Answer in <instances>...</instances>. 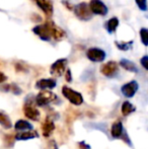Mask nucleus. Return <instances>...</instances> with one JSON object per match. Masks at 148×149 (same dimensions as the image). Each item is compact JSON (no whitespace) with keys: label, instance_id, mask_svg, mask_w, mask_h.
<instances>
[{"label":"nucleus","instance_id":"0eeeda50","mask_svg":"<svg viewBox=\"0 0 148 149\" xmlns=\"http://www.w3.org/2000/svg\"><path fill=\"white\" fill-rule=\"evenodd\" d=\"M86 56L92 62H103L106 59V52L99 48H90L87 50Z\"/></svg>","mask_w":148,"mask_h":149},{"label":"nucleus","instance_id":"6e6552de","mask_svg":"<svg viewBox=\"0 0 148 149\" xmlns=\"http://www.w3.org/2000/svg\"><path fill=\"white\" fill-rule=\"evenodd\" d=\"M118 71L119 66L115 61H110V62L106 63L101 68V72L107 77H114L118 73Z\"/></svg>","mask_w":148,"mask_h":149},{"label":"nucleus","instance_id":"4be33fe9","mask_svg":"<svg viewBox=\"0 0 148 149\" xmlns=\"http://www.w3.org/2000/svg\"><path fill=\"white\" fill-rule=\"evenodd\" d=\"M0 125H2L6 129H9L11 127V121H10V119L6 115L2 114V113H0Z\"/></svg>","mask_w":148,"mask_h":149},{"label":"nucleus","instance_id":"bb28decb","mask_svg":"<svg viewBox=\"0 0 148 149\" xmlns=\"http://www.w3.org/2000/svg\"><path fill=\"white\" fill-rule=\"evenodd\" d=\"M66 81H68V82H71L72 81V75H71V70H70V69H68V70L66 71Z\"/></svg>","mask_w":148,"mask_h":149},{"label":"nucleus","instance_id":"9d476101","mask_svg":"<svg viewBox=\"0 0 148 149\" xmlns=\"http://www.w3.org/2000/svg\"><path fill=\"white\" fill-rule=\"evenodd\" d=\"M24 113L28 119L33 121H39L40 119V112L38 109L35 108L31 102H26L24 107Z\"/></svg>","mask_w":148,"mask_h":149},{"label":"nucleus","instance_id":"6ab92c4d","mask_svg":"<svg viewBox=\"0 0 148 149\" xmlns=\"http://www.w3.org/2000/svg\"><path fill=\"white\" fill-rule=\"evenodd\" d=\"M15 129L17 130V131H30V130L33 129V126L31 125L28 122L26 121H24V120H19V121H17L15 123Z\"/></svg>","mask_w":148,"mask_h":149},{"label":"nucleus","instance_id":"1a4fd4ad","mask_svg":"<svg viewBox=\"0 0 148 149\" xmlns=\"http://www.w3.org/2000/svg\"><path fill=\"white\" fill-rule=\"evenodd\" d=\"M138 87H139L138 83L135 80H133L123 85L121 90H122V93L126 97H133L135 95V93L137 92V90H138Z\"/></svg>","mask_w":148,"mask_h":149},{"label":"nucleus","instance_id":"aec40b11","mask_svg":"<svg viewBox=\"0 0 148 149\" xmlns=\"http://www.w3.org/2000/svg\"><path fill=\"white\" fill-rule=\"evenodd\" d=\"M135 107L133 106L131 102H124L122 104V114L124 115L125 117L129 116L130 114H132L133 112H135Z\"/></svg>","mask_w":148,"mask_h":149},{"label":"nucleus","instance_id":"dca6fc26","mask_svg":"<svg viewBox=\"0 0 148 149\" xmlns=\"http://www.w3.org/2000/svg\"><path fill=\"white\" fill-rule=\"evenodd\" d=\"M66 37V33L62 29L58 28L55 24H52V38L55 39L56 41H61Z\"/></svg>","mask_w":148,"mask_h":149},{"label":"nucleus","instance_id":"f8f14e48","mask_svg":"<svg viewBox=\"0 0 148 149\" xmlns=\"http://www.w3.org/2000/svg\"><path fill=\"white\" fill-rule=\"evenodd\" d=\"M34 1L45 12L47 16H51L53 14V5L50 1H48V0H34Z\"/></svg>","mask_w":148,"mask_h":149},{"label":"nucleus","instance_id":"cd10ccee","mask_svg":"<svg viewBox=\"0 0 148 149\" xmlns=\"http://www.w3.org/2000/svg\"><path fill=\"white\" fill-rule=\"evenodd\" d=\"M6 79H7V77H6L5 75H4L2 72H0V83H1V82H4V81H5Z\"/></svg>","mask_w":148,"mask_h":149},{"label":"nucleus","instance_id":"f257e3e1","mask_svg":"<svg viewBox=\"0 0 148 149\" xmlns=\"http://www.w3.org/2000/svg\"><path fill=\"white\" fill-rule=\"evenodd\" d=\"M52 22H47L44 24H39L33 29V31L39 36L40 39L43 41H50L52 38Z\"/></svg>","mask_w":148,"mask_h":149},{"label":"nucleus","instance_id":"a878e982","mask_svg":"<svg viewBox=\"0 0 148 149\" xmlns=\"http://www.w3.org/2000/svg\"><path fill=\"white\" fill-rule=\"evenodd\" d=\"M78 147H79V149H90V146H89L88 144L85 143L84 141L79 142V143H78Z\"/></svg>","mask_w":148,"mask_h":149},{"label":"nucleus","instance_id":"423d86ee","mask_svg":"<svg viewBox=\"0 0 148 149\" xmlns=\"http://www.w3.org/2000/svg\"><path fill=\"white\" fill-rule=\"evenodd\" d=\"M67 64H68V61L67 59H65V58L57 60L55 63L52 64L50 72H51L52 75H55V76H61V75H63V73L65 72Z\"/></svg>","mask_w":148,"mask_h":149},{"label":"nucleus","instance_id":"7ed1b4c3","mask_svg":"<svg viewBox=\"0 0 148 149\" xmlns=\"http://www.w3.org/2000/svg\"><path fill=\"white\" fill-rule=\"evenodd\" d=\"M74 13L77 17L80 20H89L92 17V13H91L90 9H89V5H87L85 2H81V3L77 4L74 7Z\"/></svg>","mask_w":148,"mask_h":149},{"label":"nucleus","instance_id":"393cba45","mask_svg":"<svg viewBox=\"0 0 148 149\" xmlns=\"http://www.w3.org/2000/svg\"><path fill=\"white\" fill-rule=\"evenodd\" d=\"M140 63H141V65L143 66V68L148 70V56H144V57L141 58Z\"/></svg>","mask_w":148,"mask_h":149},{"label":"nucleus","instance_id":"ddd939ff","mask_svg":"<svg viewBox=\"0 0 148 149\" xmlns=\"http://www.w3.org/2000/svg\"><path fill=\"white\" fill-rule=\"evenodd\" d=\"M42 130H43V135L45 137H49L52 134V132L55 130V124L49 117L45 120V122L42 125Z\"/></svg>","mask_w":148,"mask_h":149},{"label":"nucleus","instance_id":"f3484780","mask_svg":"<svg viewBox=\"0 0 148 149\" xmlns=\"http://www.w3.org/2000/svg\"><path fill=\"white\" fill-rule=\"evenodd\" d=\"M120 65L124 69H126L127 71H130V72H135V73L138 72V68H137V66L130 60L122 59L120 61Z\"/></svg>","mask_w":148,"mask_h":149},{"label":"nucleus","instance_id":"20e7f679","mask_svg":"<svg viewBox=\"0 0 148 149\" xmlns=\"http://www.w3.org/2000/svg\"><path fill=\"white\" fill-rule=\"evenodd\" d=\"M57 98L55 93H53L52 91H48V90H42L40 91V93L36 96V102L38 106L43 107L47 106L50 102H54Z\"/></svg>","mask_w":148,"mask_h":149},{"label":"nucleus","instance_id":"39448f33","mask_svg":"<svg viewBox=\"0 0 148 149\" xmlns=\"http://www.w3.org/2000/svg\"><path fill=\"white\" fill-rule=\"evenodd\" d=\"M89 9H90L91 13L103 16L107 15L108 11H109L107 5L103 1H101V0H90V2H89Z\"/></svg>","mask_w":148,"mask_h":149},{"label":"nucleus","instance_id":"a211bd4d","mask_svg":"<svg viewBox=\"0 0 148 149\" xmlns=\"http://www.w3.org/2000/svg\"><path fill=\"white\" fill-rule=\"evenodd\" d=\"M38 133L35 131H26V132H20L18 133L17 135L15 136V139L16 140H28V139H33V138H36L38 137Z\"/></svg>","mask_w":148,"mask_h":149},{"label":"nucleus","instance_id":"4468645a","mask_svg":"<svg viewBox=\"0 0 148 149\" xmlns=\"http://www.w3.org/2000/svg\"><path fill=\"white\" fill-rule=\"evenodd\" d=\"M124 133V129H123V124L121 123L120 121H117L113 124L112 129H111V134L113 136V138L115 139H118V138H121Z\"/></svg>","mask_w":148,"mask_h":149},{"label":"nucleus","instance_id":"412c9836","mask_svg":"<svg viewBox=\"0 0 148 149\" xmlns=\"http://www.w3.org/2000/svg\"><path fill=\"white\" fill-rule=\"evenodd\" d=\"M115 45L117 46V48H118L119 50H121V51H128V50H130L131 48H132L133 46V41H130V42H126V43H124V42H115Z\"/></svg>","mask_w":148,"mask_h":149},{"label":"nucleus","instance_id":"9b49d317","mask_svg":"<svg viewBox=\"0 0 148 149\" xmlns=\"http://www.w3.org/2000/svg\"><path fill=\"white\" fill-rule=\"evenodd\" d=\"M56 86V80L51 78H46V79H41L36 83V87L41 90H46V89H53Z\"/></svg>","mask_w":148,"mask_h":149},{"label":"nucleus","instance_id":"5701e85b","mask_svg":"<svg viewBox=\"0 0 148 149\" xmlns=\"http://www.w3.org/2000/svg\"><path fill=\"white\" fill-rule=\"evenodd\" d=\"M140 39L144 46H148V29H141L140 30Z\"/></svg>","mask_w":148,"mask_h":149},{"label":"nucleus","instance_id":"f03ea898","mask_svg":"<svg viewBox=\"0 0 148 149\" xmlns=\"http://www.w3.org/2000/svg\"><path fill=\"white\" fill-rule=\"evenodd\" d=\"M62 93L63 95L71 102L74 106H80L83 102V97L81 95V93L75 91V90L71 89L68 86H63L62 87Z\"/></svg>","mask_w":148,"mask_h":149},{"label":"nucleus","instance_id":"2eb2a0df","mask_svg":"<svg viewBox=\"0 0 148 149\" xmlns=\"http://www.w3.org/2000/svg\"><path fill=\"white\" fill-rule=\"evenodd\" d=\"M118 26H119V19L117 17H112L111 19L107 20V22H105L104 28L106 29V31L109 33H113L117 30Z\"/></svg>","mask_w":148,"mask_h":149},{"label":"nucleus","instance_id":"b1692460","mask_svg":"<svg viewBox=\"0 0 148 149\" xmlns=\"http://www.w3.org/2000/svg\"><path fill=\"white\" fill-rule=\"evenodd\" d=\"M135 2L140 10H142V11L147 10V0H135Z\"/></svg>","mask_w":148,"mask_h":149}]
</instances>
